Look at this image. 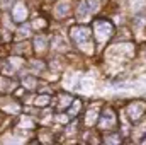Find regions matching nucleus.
Listing matches in <instances>:
<instances>
[{"label":"nucleus","instance_id":"obj_17","mask_svg":"<svg viewBox=\"0 0 146 145\" xmlns=\"http://www.w3.org/2000/svg\"><path fill=\"white\" fill-rule=\"evenodd\" d=\"M21 125H22V126L31 128V126H33V121H31V119H22V121H21Z\"/></svg>","mask_w":146,"mask_h":145},{"label":"nucleus","instance_id":"obj_19","mask_svg":"<svg viewBox=\"0 0 146 145\" xmlns=\"http://www.w3.org/2000/svg\"><path fill=\"white\" fill-rule=\"evenodd\" d=\"M107 142H110V144H117V142H119V137H109Z\"/></svg>","mask_w":146,"mask_h":145},{"label":"nucleus","instance_id":"obj_21","mask_svg":"<svg viewBox=\"0 0 146 145\" xmlns=\"http://www.w3.org/2000/svg\"><path fill=\"white\" fill-rule=\"evenodd\" d=\"M58 119H60L61 123H66V121H68V118H66V116H63V114H61V116H58Z\"/></svg>","mask_w":146,"mask_h":145},{"label":"nucleus","instance_id":"obj_15","mask_svg":"<svg viewBox=\"0 0 146 145\" xmlns=\"http://www.w3.org/2000/svg\"><path fill=\"white\" fill-rule=\"evenodd\" d=\"M80 106H82V103H80V101H75V103H73V108H72V111H70V113H72V114H75V113L80 109Z\"/></svg>","mask_w":146,"mask_h":145},{"label":"nucleus","instance_id":"obj_7","mask_svg":"<svg viewBox=\"0 0 146 145\" xmlns=\"http://www.w3.org/2000/svg\"><path fill=\"white\" fill-rule=\"evenodd\" d=\"M100 125H102L104 128H112V126L115 125V118H114V113H112V111H109V109H107V111L102 114Z\"/></svg>","mask_w":146,"mask_h":145},{"label":"nucleus","instance_id":"obj_18","mask_svg":"<svg viewBox=\"0 0 146 145\" xmlns=\"http://www.w3.org/2000/svg\"><path fill=\"white\" fill-rule=\"evenodd\" d=\"M68 103H72V99H70V97H68V96H66V97H63V99H61V106H68Z\"/></svg>","mask_w":146,"mask_h":145},{"label":"nucleus","instance_id":"obj_14","mask_svg":"<svg viewBox=\"0 0 146 145\" xmlns=\"http://www.w3.org/2000/svg\"><path fill=\"white\" fill-rule=\"evenodd\" d=\"M24 85H27V87H31V89H33V87L36 85V82H34V79H33V77H26V79H24Z\"/></svg>","mask_w":146,"mask_h":145},{"label":"nucleus","instance_id":"obj_8","mask_svg":"<svg viewBox=\"0 0 146 145\" xmlns=\"http://www.w3.org/2000/svg\"><path fill=\"white\" fill-rule=\"evenodd\" d=\"M68 12H70V3H68L66 0H63V2H60V3H56L54 14H56L58 17H65Z\"/></svg>","mask_w":146,"mask_h":145},{"label":"nucleus","instance_id":"obj_16","mask_svg":"<svg viewBox=\"0 0 146 145\" xmlns=\"http://www.w3.org/2000/svg\"><path fill=\"white\" fill-rule=\"evenodd\" d=\"M19 34H21V36H24V38L29 36V26H24V28L19 31Z\"/></svg>","mask_w":146,"mask_h":145},{"label":"nucleus","instance_id":"obj_5","mask_svg":"<svg viewBox=\"0 0 146 145\" xmlns=\"http://www.w3.org/2000/svg\"><path fill=\"white\" fill-rule=\"evenodd\" d=\"M143 111H145V104H143V103H136V104H131V106L127 108V114H129L131 119H138Z\"/></svg>","mask_w":146,"mask_h":145},{"label":"nucleus","instance_id":"obj_3","mask_svg":"<svg viewBox=\"0 0 146 145\" xmlns=\"http://www.w3.org/2000/svg\"><path fill=\"white\" fill-rule=\"evenodd\" d=\"M112 34V26L107 21H97L95 22V36L100 43H104L106 39H109V36Z\"/></svg>","mask_w":146,"mask_h":145},{"label":"nucleus","instance_id":"obj_20","mask_svg":"<svg viewBox=\"0 0 146 145\" xmlns=\"http://www.w3.org/2000/svg\"><path fill=\"white\" fill-rule=\"evenodd\" d=\"M7 111H14V113H15V111H19V108H17V106H7Z\"/></svg>","mask_w":146,"mask_h":145},{"label":"nucleus","instance_id":"obj_11","mask_svg":"<svg viewBox=\"0 0 146 145\" xmlns=\"http://www.w3.org/2000/svg\"><path fill=\"white\" fill-rule=\"evenodd\" d=\"M97 121V109H92L87 113V125H94Z\"/></svg>","mask_w":146,"mask_h":145},{"label":"nucleus","instance_id":"obj_10","mask_svg":"<svg viewBox=\"0 0 146 145\" xmlns=\"http://www.w3.org/2000/svg\"><path fill=\"white\" fill-rule=\"evenodd\" d=\"M34 46H36L37 51H44V50H46V39L42 36H37L36 41H34Z\"/></svg>","mask_w":146,"mask_h":145},{"label":"nucleus","instance_id":"obj_2","mask_svg":"<svg viewBox=\"0 0 146 145\" xmlns=\"http://www.w3.org/2000/svg\"><path fill=\"white\" fill-rule=\"evenodd\" d=\"M97 10H99V0H83L76 9V19L78 21H87Z\"/></svg>","mask_w":146,"mask_h":145},{"label":"nucleus","instance_id":"obj_12","mask_svg":"<svg viewBox=\"0 0 146 145\" xmlns=\"http://www.w3.org/2000/svg\"><path fill=\"white\" fill-rule=\"evenodd\" d=\"M48 103H49V97H48V96H39L36 99L37 106H44V104H48Z\"/></svg>","mask_w":146,"mask_h":145},{"label":"nucleus","instance_id":"obj_13","mask_svg":"<svg viewBox=\"0 0 146 145\" xmlns=\"http://www.w3.org/2000/svg\"><path fill=\"white\" fill-rule=\"evenodd\" d=\"M10 63H12V65H9V67H7V70H10V72H12L14 68H17V67H19L21 60H19V58H12V60H10Z\"/></svg>","mask_w":146,"mask_h":145},{"label":"nucleus","instance_id":"obj_9","mask_svg":"<svg viewBox=\"0 0 146 145\" xmlns=\"http://www.w3.org/2000/svg\"><path fill=\"white\" fill-rule=\"evenodd\" d=\"M92 87H94V77L92 75L82 77V92H90Z\"/></svg>","mask_w":146,"mask_h":145},{"label":"nucleus","instance_id":"obj_1","mask_svg":"<svg viewBox=\"0 0 146 145\" xmlns=\"http://www.w3.org/2000/svg\"><path fill=\"white\" fill-rule=\"evenodd\" d=\"M90 29L88 28H75L72 31V36H73V39L82 46V50L83 51H87V53H92L94 51V46L88 43V38H90Z\"/></svg>","mask_w":146,"mask_h":145},{"label":"nucleus","instance_id":"obj_4","mask_svg":"<svg viewBox=\"0 0 146 145\" xmlns=\"http://www.w3.org/2000/svg\"><path fill=\"white\" fill-rule=\"evenodd\" d=\"M121 56V58H127L133 55V44H117L114 48H110L109 56Z\"/></svg>","mask_w":146,"mask_h":145},{"label":"nucleus","instance_id":"obj_6","mask_svg":"<svg viewBox=\"0 0 146 145\" xmlns=\"http://www.w3.org/2000/svg\"><path fill=\"white\" fill-rule=\"evenodd\" d=\"M12 14H14V19H15V21H24L26 15H27V9H26V5H24L22 2H19V3H15Z\"/></svg>","mask_w":146,"mask_h":145}]
</instances>
